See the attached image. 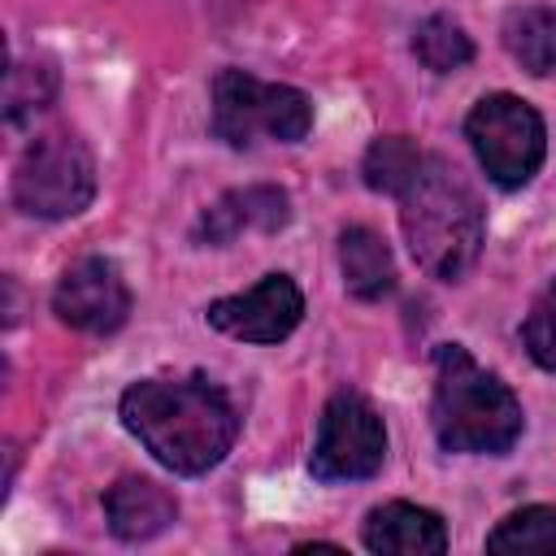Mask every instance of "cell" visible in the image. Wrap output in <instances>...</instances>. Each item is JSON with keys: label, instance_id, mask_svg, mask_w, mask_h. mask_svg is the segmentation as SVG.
<instances>
[{"label": "cell", "instance_id": "cell-8", "mask_svg": "<svg viewBox=\"0 0 556 556\" xmlns=\"http://www.w3.org/2000/svg\"><path fill=\"white\" fill-rule=\"evenodd\" d=\"M52 308L74 330L113 334L130 317V287L109 256H83L61 274L52 291Z\"/></svg>", "mask_w": 556, "mask_h": 556}, {"label": "cell", "instance_id": "cell-19", "mask_svg": "<svg viewBox=\"0 0 556 556\" xmlns=\"http://www.w3.org/2000/svg\"><path fill=\"white\" fill-rule=\"evenodd\" d=\"M521 339H526V352L534 356V365L547 369V374H556V278L530 304L526 326H521Z\"/></svg>", "mask_w": 556, "mask_h": 556}, {"label": "cell", "instance_id": "cell-10", "mask_svg": "<svg viewBox=\"0 0 556 556\" xmlns=\"http://www.w3.org/2000/svg\"><path fill=\"white\" fill-rule=\"evenodd\" d=\"M361 539L378 556H439V552H447L443 517L421 508V504H404V500L374 508L365 517Z\"/></svg>", "mask_w": 556, "mask_h": 556}, {"label": "cell", "instance_id": "cell-15", "mask_svg": "<svg viewBox=\"0 0 556 556\" xmlns=\"http://www.w3.org/2000/svg\"><path fill=\"white\" fill-rule=\"evenodd\" d=\"M421 156L426 152H417V143L408 135H382V139H374L369 152H365V161H361L365 187L387 191V195H404V187L421 169Z\"/></svg>", "mask_w": 556, "mask_h": 556}, {"label": "cell", "instance_id": "cell-11", "mask_svg": "<svg viewBox=\"0 0 556 556\" xmlns=\"http://www.w3.org/2000/svg\"><path fill=\"white\" fill-rule=\"evenodd\" d=\"M291 217V200L282 187H239V191H226L213 208H204L200 226H195V239L204 243H230L239 239L243 230H282Z\"/></svg>", "mask_w": 556, "mask_h": 556}, {"label": "cell", "instance_id": "cell-13", "mask_svg": "<svg viewBox=\"0 0 556 556\" xmlns=\"http://www.w3.org/2000/svg\"><path fill=\"white\" fill-rule=\"evenodd\" d=\"M339 269H343V287L356 300H378L395 287L391 252L369 226H348L339 235Z\"/></svg>", "mask_w": 556, "mask_h": 556}, {"label": "cell", "instance_id": "cell-5", "mask_svg": "<svg viewBox=\"0 0 556 556\" xmlns=\"http://www.w3.org/2000/svg\"><path fill=\"white\" fill-rule=\"evenodd\" d=\"M465 139H469L478 165L486 169V178L508 191L526 187L547 156V126H543L539 109L508 91L482 96L469 109Z\"/></svg>", "mask_w": 556, "mask_h": 556}, {"label": "cell", "instance_id": "cell-2", "mask_svg": "<svg viewBox=\"0 0 556 556\" xmlns=\"http://www.w3.org/2000/svg\"><path fill=\"white\" fill-rule=\"evenodd\" d=\"M400 230L430 278L456 282L482 252V200L447 156L430 152L400 195Z\"/></svg>", "mask_w": 556, "mask_h": 556}, {"label": "cell", "instance_id": "cell-1", "mask_svg": "<svg viewBox=\"0 0 556 556\" xmlns=\"http://www.w3.org/2000/svg\"><path fill=\"white\" fill-rule=\"evenodd\" d=\"M122 426L174 473H208L226 460L239 417L230 395L208 378H143L126 387Z\"/></svg>", "mask_w": 556, "mask_h": 556}, {"label": "cell", "instance_id": "cell-17", "mask_svg": "<svg viewBox=\"0 0 556 556\" xmlns=\"http://www.w3.org/2000/svg\"><path fill=\"white\" fill-rule=\"evenodd\" d=\"M486 552H556V508L530 504L508 513L486 534Z\"/></svg>", "mask_w": 556, "mask_h": 556}, {"label": "cell", "instance_id": "cell-16", "mask_svg": "<svg viewBox=\"0 0 556 556\" xmlns=\"http://www.w3.org/2000/svg\"><path fill=\"white\" fill-rule=\"evenodd\" d=\"M413 52H417V61H421L426 70H434V74H452V70H460V65L473 61V39L465 35L460 22L434 13V17H426V22L417 26V35H413Z\"/></svg>", "mask_w": 556, "mask_h": 556}, {"label": "cell", "instance_id": "cell-3", "mask_svg": "<svg viewBox=\"0 0 556 556\" xmlns=\"http://www.w3.org/2000/svg\"><path fill=\"white\" fill-rule=\"evenodd\" d=\"M430 421L447 452L465 456H504L521 439L526 413L517 395L482 369L460 343L434 348V395Z\"/></svg>", "mask_w": 556, "mask_h": 556}, {"label": "cell", "instance_id": "cell-6", "mask_svg": "<svg viewBox=\"0 0 556 556\" xmlns=\"http://www.w3.org/2000/svg\"><path fill=\"white\" fill-rule=\"evenodd\" d=\"M96 195V161L70 130L39 135L13 169V204L30 217H74Z\"/></svg>", "mask_w": 556, "mask_h": 556}, {"label": "cell", "instance_id": "cell-12", "mask_svg": "<svg viewBox=\"0 0 556 556\" xmlns=\"http://www.w3.org/2000/svg\"><path fill=\"white\" fill-rule=\"evenodd\" d=\"M104 517H109V530L122 539V543H143V539H156L161 530L174 526L178 517V500L152 482V478H139V473H126L109 486L104 495Z\"/></svg>", "mask_w": 556, "mask_h": 556}, {"label": "cell", "instance_id": "cell-18", "mask_svg": "<svg viewBox=\"0 0 556 556\" xmlns=\"http://www.w3.org/2000/svg\"><path fill=\"white\" fill-rule=\"evenodd\" d=\"M56 96V70L52 65H13L9 70V91H4V117L17 126L35 117L48 100Z\"/></svg>", "mask_w": 556, "mask_h": 556}, {"label": "cell", "instance_id": "cell-7", "mask_svg": "<svg viewBox=\"0 0 556 556\" xmlns=\"http://www.w3.org/2000/svg\"><path fill=\"white\" fill-rule=\"evenodd\" d=\"M382 460H387V426H382L378 408L356 391L330 395V404L321 408V421H317L313 456H308L313 478L361 482V478H374L382 469Z\"/></svg>", "mask_w": 556, "mask_h": 556}, {"label": "cell", "instance_id": "cell-14", "mask_svg": "<svg viewBox=\"0 0 556 556\" xmlns=\"http://www.w3.org/2000/svg\"><path fill=\"white\" fill-rule=\"evenodd\" d=\"M504 48L513 61L543 78L556 70V9L552 4H521L504 17Z\"/></svg>", "mask_w": 556, "mask_h": 556}, {"label": "cell", "instance_id": "cell-4", "mask_svg": "<svg viewBox=\"0 0 556 556\" xmlns=\"http://www.w3.org/2000/svg\"><path fill=\"white\" fill-rule=\"evenodd\" d=\"M313 130V100L287 83H261L248 70H222L213 78V135L230 148H252L256 135L300 143Z\"/></svg>", "mask_w": 556, "mask_h": 556}, {"label": "cell", "instance_id": "cell-9", "mask_svg": "<svg viewBox=\"0 0 556 556\" xmlns=\"http://www.w3.org/2000/svg\"><path fill=\"white\" fill-rule=\"evenodd\" d=\"M304 317V295L287 274H265L252 291L222 295L208 304V326L243 343H278Z\"/></svg>", "mask_w": 556, "mask_h": 556}]
</instances>
